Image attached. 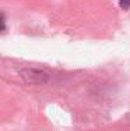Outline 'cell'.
I'll use <instances>...</instances> for the list:
<instances>
[{
	"instance_id": "cell-1",
	"label": "cell",
	"mask_w": 130,
	"mask_h": 131,
	"mask_svg": "<svg viewBox=\"0 0 130 131\" xmlns=\"http://www.w3.org/2000/svg\"><path fill=\"white\" fill-rule=\"evenodd\" d=\"M119 5L121 9L128 10V9H130V0H119Z\"/></svg>"
}]
</instances>
